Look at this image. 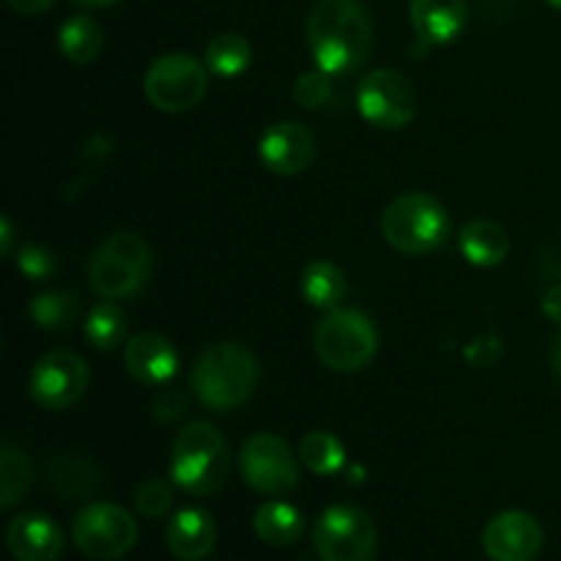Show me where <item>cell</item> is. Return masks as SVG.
<instances>
[{
  "instance_id": "cell-1",
  "label": "cell",
  "mask_w": 561,
  "mask_h": 561,
  "mask_svg": "<svg viewBox=\"0 0 561 561\" xmlns=\"http://www.w3.org/2000/svg\"><path fill=\"white\" fill-rule=\"evenodd\" d=\"M307 47L327 75H354L373 53L370 14L359 0H316L307 16Z\"/></svg>"
},
{
  "instance_id": "cell-2",
  "label": "cell",
  "mask_w": 561,
  "mask_h": 561,
  "mask_svg": "<svg viewBox=\"0 0 561 561\" xmlns=\"http://www.w3.org/2000/svg\"><path fill=\"white\" fill-rule=\"evenodd\" d=\"M261 367L255 354L239 343L208 345L192 367V389L211 411H233L255 392Z\"/></svg>"
},
{
  "instance_id": "cell-3",
  "label": "cell",
  "mask_w": 561,
  "mask_h": 561,
  "mask_svg": "<svg viewBox=\"0 0 561 561\" xmlns=\"http://www.w3.org/2000/svg\"><path fill=\"white\" fill-rule=\"evenodd\" d=\"M230 469L228 442L208 422L186 425L173 442L170 477L190 496H211L222 488Z\"/></svg>"
},
{
  "instance_id": "cell-4",
  "label": "cell",
  "mask_w": 561,
  "mask_h": 561,
  "mask_svg": "<svg viewBox=\"0 0 561 561\" xmlns=\"http://www.w3.org/2000/svg\"><path fill=\"white\" fill-rule=\"evenodd\" d=\"M449 214L444 203H438L425 192L400 195L383 208L381 233L392 250L403 255H427L436 252L449 239Z\"/></svg>"
},
{
  "instance_id": "cell-5",
  "label": "cell",
  "mask_w": 561,
  "mask_h": 561,
  "mask_svg": "<svg viewBox=\"0 0 561 561\" xmlns=\"http://www.w3.org/2000/svg\"><path fill=\"white\" fill-rule=\"evenodd\" d=\"M153 268L151 247L137 233L107 236L88 261V283L102 299H129L148 283Z\"/></svg>"
},
{
  "instance_id": "cell-6",
  "label": "cell",
  "mask_w": 561,
  "mask_h": 561,
  "mask_svg": "<svg viewBox=\"0 0 561 561\" xmlns=\"http://www.w3.org/2000/svg\"><path fill=\"white\" fill-rule=\"evenodd\" d=\"M316 354L329 370L359 373L373 362L378 351L376 323L359 310L334 307L316 327Z\"/></svg>"
},
{
  "instance_id": "cell-7",
  "label": "cell",
  "mask_w": 561,
  "mask_h": 561,
  "mask_svg": "<svg viewBox=\"0 0 561 561\" xmlns=\"http://www.w3.org/2000/svg\"><path fill=\"white\" fill-rule=\"evenodd\" d=\"M142 88L148 102L162 113H186L206 96L208 66L186 53L162 55L148 66Z\"/></svg>"
},
{
  "instance_id": "cell-8",
  "label": "cell",
  "mask_w": 561,
  "mask_h": 561,
  "mask_svg": "<svg viewBox=\"0 0 561 561\" xmlns=\"http://www.w3.org/2000/svg\"><path fill=\"white\" fill-rule=\"evenodd\" d=\"M312 542L321 561H373L378 546L376 524L365 510L337 504L321 513Z\"/></svg>"
},
{
  "instance_id": "cell-9",
  "label": "cell",
  "mask_w": 561,
  "mask_h": 561,
  "mask_svg": "<svg viewBox=\"0 0 561 561\" xmlns=\"http://www.w3.org/2000/svg\"><path fill=\"white\" fill-rule=\"evenodd\" d=\"M71 540L88 559L113 561L137 542V524L118 504H88L71 524Z\"/></svg>"
},
{
  "instance_id": "cell-10",
  "label": "cell",
  "mask_w": 561,
  "mask_h": 561,
  "mask_svg": "<svg viewBox=\"0 0 561 561\" xmlns=\"http://www.w3.org/2000/svg\"><path fill=\"white\" fill-rule=\"evenodd\" d=\"M241 474L247 485L266 496H285L299 482V463L288 442L274 433H255L247 438L239 455Z\"/></svg>"
},
{
  "instance_id": "cell-11",
  "label": "cell",
  "mask_w": 561,
  "mask_h": 561,
  "mask_svg": "<svg viewBox=\"0 0 561 561\" xmlns=\"http://www.w3.org/2000/svg\"><path fill=\"white\" fill-rule=\"evenodd\" d=\"M356 104L365 121L378 129H403L416 115V91L400 71L376 69L359 82Z\"/></svg>"
},
{
  "instance_id": "cell-12",
  "label": "cell",
  "mask_w": 561,
  "mask_h": 561,
  "mask_svg": "<svg viewBox=\"0 0 561 561\" xmlns=\"http://www.w3.org/2000/svg\"><path fill=\"white\" fill-rule=\"evenodd\" d=\"M91 373L75 351H49L31 373V394L42 409L64 411L85 394Z\"/></svg>"
},
{
  "instance_id": "cell-13",
  "label": "cell",
  "mask_w": 561,
  "mask_h": 561,
  "mask_svg": "<svg viewBox=\"0 0 561 561\" xmlns=\"http://www.w3.org/2000/svg\"><path fill=\"white\" fill-rule=\"evenodd\" d=\"M542 542V526L524 510L499 513L482 531V548L493 561H535L540 557Z\"/></svg>"
},
{
  "instance_id": "cell-14",
  "label": "cell",
  "mask_w": 561,
  "mask_h": 561,
  "mask_svg": "<svg viewBox=\"0 0 561 561\" xmlns=\"http://www.w3.org/2000/svg\"><path fill=\"white\" fill-rule=\"evenodd\" d=\"M257 157L268 173L299 175L316 159V137L307 126L296 124V121H279L263 131Z\"/></svg>"
},
{
  "instance_id": "cell-15",
  "label": "cell",
  "mask_w": 561,
  "mask_h": 561,
  "mask_svg": "<svg viewBox=\"0 0 561 561\" xmlns=\"http://www.w3.org/2000/svg\"><path fill=\"white\" fill-rule=\"evenodd\" d=\"M5 546L16 561H55L64 551V531L42 513H22L5 529Z\"/></svg>"
},
{
  "instance_id": "cell-16",
  "label": "cell",
  "mask_w": 561,
  "mask_h": 561,
  "mask_svg": "<svg viewBox=\"0 0 561 561\" xmlns=\"http://www.w3.org/2000/svg\"><path fill=\"white\" fill-rule=\"evenodd\" d=\"M124 365L135 381L146 387H164L179 370V354L157 332H140L126 343Z\"/></svg>"
},
{
  "instance_id": "cell-17",
  "label": "cell",
  "mask_w": 561,
  "mask_h": 561,
  "mask_svg": "<svg viewBox=\"0 0 561 561\" xmlns=\"http://www.w3.org/2000/svg\"><path fill=\"white\" fill-rule=\"evenodd\" d=\"M414 33L425 44H449L466 27V0H409Z\"/></svg>"
},
{
  "instance_id": "cell-18",
  "label": "cell",
  "mask_w": 561,
  "mask_h": 561,
  "mask_svg": "<svg viewBox=\"0 0 561 561\" xmlns=\"http://www.w3.org/2000/svg\"><path fill=\"white\" fill-rule=\"evenodd\" d=\"M217 546V524L206 510L186 507L170 520L168 548L179 561H201Z\"/></svg>"
},
{
  "instance_id": "cell-19",
  "label": "cell",
  "mask_w": 561,
  "mask_h": 561,
  "mask_svg": "<svg viewBox=\"0 0 561 561\" xmlns=\"http://www.w3.org/2000/svg\"><path fill=\"white\" fill-rule=\"evenodd\" d=\"M458 247L471 266L493 268L507 257L510 239L504 228H499L491 219H474V222L463 225L458 236Z\"/></svg>"
},
{
  "instance_id": "cell-20",
  "label": "cell",
  "mask_w": 561,
  "mask_h": 561,
  "mask_svg": "<svg viewBox=\"0 0 561 561\" xmlns=\"http://www.w3.org/2000/svg\"><path fill=\"white\" fill-rule=\"evenodd\" d=\"M255 535L261 537L266 546L288 548L305 535V518L294 504L285 502H266L255 510Z\"/></svg>"
},
{
  "instance_id": "cell-21",
  "label": "cell",
  "mask_w": 561,
  "mask_h": 561,
  "mask_svg": "<svg viewBox=\"0 0 561 561\" xmlns=\"http://www.w3.org/2000/svg\"><path fill=\"white\" fill-rule=\"evenodd\" d=\"M345 294H348V279H345L343 268L334 266L332 261H312L301 272V296L312 307L334 310L345 299Z\"/></svg>"
},
{
  "instance_id": "cell-22",
  "label": "cell",
  "mask_w": 561,
  "mask_h": 561,
  "mask_svg": "<svg viewBox=\"0 0 561 561\" xmlns=\"http://www.w3.org/2000/svg\"><path fill=\"white\" fill-rule=\"evenodd\" d=\"M58 47L64 53V58H69L71 64H93L104 49V33L96 20H91L85 14H77L60 25Z\"/></svg>"
},
{
  "instance_id": "cell-23",
  "label": "cell",
  "mask_w": 561,
  "mask_h": 561,
  "mask_svg": "<svg viewBox=\"0 0 561 561\" xmlns=\"http://www.w3.org/2000/svg\"><path fill=\"white\" fill-rule=\"evenodd\" d=\"M252 60V47L244 36L239 33H219L208 42L206 47V66L211 75L225 77H239L250 69Z\"/></svg>"
},
{
  "instance_id": "cell-24",
  "label": "cell",
  "mask_w": 561,
  "mask_h": 561,
  "mask_svg": "<svg viewBox=\"0 0 561 561\" xmlns=\"http://www.w3.org/2000/svg\"><path fill=\"white\" fill-rule=\"evenodd\" d=\"M27 312H31L33 323L44 332H64L80 318V301L64 290H49V294L33 296Z\"/></svg>"
},
{
  "instance_id": "cell-25",
  "label": "cell",
  "mask_w": 561,
  "mask_h": 561,
  "mask_svg": "<svg viewBox=\"0 0 561 561\" xmlns=\"http://www.w3.org/2000/svg\"><path fill=\"white\" fill-rule=\"evenodd\" d=\"M299 455H301V463L318 477L337 474L345 463L343 444H340L337 436H332V433L327 431L307 433L299 444Z\"/></svg>"
},
{
  "instance_id": "cell-26",
  "label": "cell",
  "mask_w": 561,
  "mask_h": 561,
  "mask_svg": "<svg viewBox=\"0 0 561 561\" xmlns=\"http://www.w3.org/2000/svg\"><path fill=\"white\" fill-rule=\"evenodd\" d=\"M126 332H129V321H126V312L121 310L113 301H102V305L93 307L88 312L85 321V337L91 340L93 348L110 351L115 345H121L126 340Z\"/></svg>"
},
{
  "instance_id": "cell-27",
  "label": "cell",
  "mask_w": 561,
  "mask_h": 561,
  "mask_svg": "<svg viewBox=\"0 0 561 561\" xmlns=\"http://www.w3.org/2000/svg\"><path fill=\"white\" fill-rule=\"evenodd\" d=\"M33 485V463L25 453L3 447L0 453V507L11 510Z\"/></svg>"
},
{
  "instance_id": "cell-28",
  "label": "cell",
  "mask_w": 561,
  "mask_h": 561,
  "mask_svg": "<svg viewBox=\"0 0 561 561\" xmlns=\"http://www.w3.org/2000/svg\"><path fill=\"white\" fill-rule=\"evenodd\" d=\"M53 485L55 493L64 499H80L91 496L102 485V474L93 469L88 460L80 458H60L53 466Z\"/></svg>"
},
{
  "instance_id": "cell-29",
  "label": "cell",
  "mask_w": 561,
  "mask_h": 561,
  "mask_svg": "<svg viewBox=\"0 0 561 561\" xmlns=\"http://www.w3.org/2000/svg\"><path fill=\"white\" fill-rule=\"evenodd\" d=\"M135 507L142 518H162L168 515V510L173 507V488L170 482L151 477V480L142 482L135 493Z\"/></svg>"
},
{
  "instance_id": "cell-30",
  "label": "cell",
  "mask_w": 561,
  "mask_h": 561,
  "mask_svg": "<svg viewBox=\"0 0 561 561\" xmlns=\"http://www.w3.org/2000/svg\"><path fill=\"white\" fill-rule=\"evenodd\" d=\"M294 99L307 110L323 107L332 99V75H327L323 69L301 75L294 85Z\"/></svg>"
},
{
  "instance_id": "cell-31",
  "label": "cell",
  "mask_w": 561,
  "mask_h": 561,
  "mask_svg": "<svg viewBox=\"0 0 561 561\" xmlns=\"http://www.w3.org/2000/svg\"><path fill=\"white\" fill-rule=\"evenodd\" d=\"M16 266H20L22 274H27L31 279H47L49 274H55V255L47 250V247L27 244L20 250V257H16Z\"/></svg>"
},
{
  "instance_id": "cell-32",
  "label": "cell",
  "mask_w": 561,
  "mask_h": 561,
  "mask_svg": "<svg viewBox=\"0 0 561 561\" xmlns=\"http://www.w3.org/2000/svg\"><path fill=\"white\" fill-rule=\"evenodd\" d=\"M499 356H502V340L496 334H485V337L471 340L469 348H466V359L471 367H491L496 365Z\"/></svg>"
},
{
  "instance_id": "cell-33",
  "label": "cell",
  "mask_w": 561,
  "mask_h": 561,
  "mask_svg": "<svg viewBox=\"0 0 561 561\" xmlns=\"http://www.w3.org/2000/svg\"><path fill=\"white\" fill-rule=\"evenodd\" d=\"M151 411L159 422H173V420H179V416H184L186 398L179 392V389L164 387V389H159L157 398H153Z\"/></svg>"
},
{
  "instance_id": "cell-34",
  "label": "cell",
  "mask_w": 561,
  "mask_h": 561,
  "mask_svg": "<svg viewBox=\"0 0 561 561\" xmlns=\"http://www.w3.org/2000/svg\"><path fill=\"white\" fill-rule=\"evenodd\" d=\"M5 3H9L16 14L36 16V14H44V11H47L55 0H5Z\"/></svg>"
},
{
  "instance_id": "cell-35",
  "label": "cell",
  "mask_w": 561,
  "mask_h": 561,
  "mask_svg": "<svg viewBox=\"0 0 561 561\" xmlns=\"http://www.w3.org/2000/svg\"><path fill=\"white\" fill-rule=\"evenodd\" d=\"M542 312H546L553 323H561V283L553 285V288L542 296Z\"/></svg>"
},
{
  "instance_id": "cell-36",
  "label": "cell",
  "mask_w": 561,
  "mask_h": 561,
  "mask_svg": "<svg viewBox=\"0 0 561 561\" xmlns=\"http://www.w3.org/2000/svg\"><path fill=\"white\" fill-rule=\"evenodd\" d=\"M75 5H80V9H107V5L118 3V0H71Z\"/></svg>"
},
{
  "instance_id": "cell-37",
  "label": "cell",
  "mask_w": 561,
  "mask_h": 561,
  "mask_svg": "<svg viewBox=\"0 0 561 561\" xmlns=\"http://www.w3.org/2000/svg\"><path fill=\"white\" fill-rule=\"evenodd\" d=\"M0 230H3V255H11V239H14V236H11V222L9 219H0Z\"/></svg>"
},
{
  "instance_id": "cell-38",
  "label": "cell",
  "mask_w": 561,
  "mask_h": 561,
  "mask_svg": "<svg viewBox=\"0 0 561 561\" xmlns=\"http://www.w3.org/2000/svg\"><path fill=\"white\" fill-rule=\"evenodd\" d=\"M551 365H553V373L561 378V337L553 343V351H551Z\"/></svg>"
},
{
  "instance_id": "cell-39",
  "label": "cell",
  "mask_w": 561,
  "mask_h": 561,
  "mask_svg": "<svg viewBox=\"0 0 561 561\" xmlns=\"http://www.w3.org/2000/svg\"><path fill=\"white\" fill-rule=\"evenodd\" d=\"M548 3H551L553 9H559V11H561V0H548Z\"/></svg>"
}]
</instances>
